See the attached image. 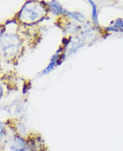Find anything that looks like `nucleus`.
<instances>
[{"label": "nucleus", "instance_id": "nucleus-1", "mask_svg": "<svg viewBox=\"0 0 123 151\" xmlns=\"http://www.w3.org/2000/svg\"><path fill=\"white\" fill-rule=\"evenodd\" d=\"M1 151H35L30 139L14 134L8 137L3 143Z\"/></svg>", "mask_w": 123, "mask_h": 151}, {"label": "nucleus", "instance_id": "nucleus-2", "mask_svg": "<svg viewBox=\"0 0 123 151\" xmlns=\"http://www.w3.org/2000/svg\"><path fill=\"white\" fill-rule=\"evenodd\" d=\"M8 138L7 130L5 124L0 122V144H2Z\"/></svg>", "mask_w": 123, "mask_h": 151}]
</instances>
